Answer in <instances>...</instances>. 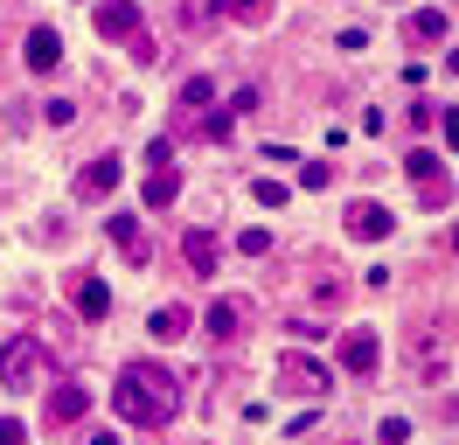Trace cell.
Listing matches in <instances>:
<instances>
[{"label":"cell","instance_id":"obj_1","mask_svg":"<svg viewBox=\"0 0 459 445\" xmlns=\"http://www.w3.org/2000/svg\"><path fill=\"white\" fill-rule=\"evenodd\" d=\"M112 411L126 417V424L160 432V424H174V411H181V383H174L160 362H126L118 383H112Z\"/></svg>","mask_w":459,"mask_h":445},{"label":"cell","instance_id":"obj_2","mask_svg":"<svg viewBox=\"0 0 459 445\" xmlns=\"http://www.w3.org/2000/svg\"><path fill=\"white\" fill-rule=\"evenodd\" d=\"M42 369H49L42 334H7V341H0V389H35Z\"/></svg>","mask_w":459,"mask_h":445},{"label":"cell","instance_id":"obj_3","mask_svg":"<svg viewBox=\"0 0 459 445\" xmlns=\"http://www.w3.org/2000/svg\"><path fill=\"white\" fill-rule=\"evenodd\" d=\"M98 35H105V42H126V49H133V42L146 35L140 0H105V7H98Z\"/></svg>","mask_w":459,"mask_h":445},{"label":"cell","instance_id":"obj_4","mask_svg":"<svg viewBox=\"0 0 459 445\" xmlns=\"http://www.w3.org/2000/svg\"><path fill=\"white\" fill-rule=\"evenodd\" d=\"M390 230H397L390 202H355V209H348V237H355V244H383Z\"/></svg>","mask_w":459,"mask_h":445},{"label":"cell","instance_id":"obj_5","mask_svg":"<svg viewBox=\"0 0 459 445\" xmlns=\"http://www.w3.org/2000/svg\"><path fill=\"white\" fill-rule=\"evenodd\" d=\"M376 362H383V341H376L369 327L342 334V369H348V376H376Z\"/></svg>","mask_w":459,"mask_h":445},{"label":"cell","instance_id":"obj_6","mask_svg":"<svg viewBox=\"0 0 459 445\" xmlns=\"http://www.w3.org/2000/svg\"><path fill=\"white\" fill-rule=\"evenodd\" d=\"M84 411H91V383H77V376H63V383L49 389V424H77Z\"/></svg>","mask_w":459,"mask_h":445},{"label":"cell","instance_id":"obj_7","mask_svg":"<svg viewBox=\"0 0 459 445\" xmlns=\"http://www.w3.org/2000/svg\"><path fill=\"white\" fill-rule=\"evenodd\" d=\"M403 174H411V181L425 188V202H446V161H438L431 146H418V153L403 161Z\"/></svg>","mask_w":459,"mask_h":445},{"label":"cell","instance_id":"obj_8","mask_svg":"<svg viewBox=\"0 0 459 445\" xmlns=\"http://www.w3.org/2000/svg\"><path fill=\"white\" fill-rule=\"evenodd\" d=\"M118 174H126V167H118V153H98V161L77 167V195H91V202H98V195L118 188Z\"/></svg>","mask_w":459,"mask_h":445},{"label":"cell","instance_id":"obj_9","mask_svg":"<svg viewBox=\"0 0 459 445\" xmlns=\"http://www.w3.org/2000/svg\"><path fill=\"white\" fill-rule=\"evenodd\" d=\"M181 257H188V272H195V278H216V265H223V244H216L209 230H188V237H181Z\"/></svg>","mask_w":459,"mask_h":445},{"label":"cell","instance_id":"obj_10","mask_svg":"<svg viewBox=\"0 0 459 445\" xmlns=\"http://www.w3.org/2000/svg\"><path fill=\"white\" fill-rule=\"evenodd\" d=\"M70 300H77V313H84V320H105V313H112V285H105V278H91V272H77Z\"/></svg>","mask_w":459,"mask_h":445},{"label":"cell","instance_id":"obj_11","mask_svg":"<svg viewBox=\"0 0 459 445\" xmlns=\"http://www.w3.org/2000/svg\"><path fill=\"white\" fill-rule=\"evenodd\" d=\"M22 63H29V70H56V63H63V35H56V28H29Z\"/></svg>","mask_w":459,"mask_h":445},{"label":"cell","instance_id":"obj_12","mask_svg":"<svg viewBox=\"0 0 459 445\" xmlns=\"http://www.w3.org/2000/svg\"><path fill=\"white\" fill-rule=\"evenodd\" d=\"M202 327L216 334V341H237V334H244V300H209Z\"/></svg>","mask_w":459,"mask_h":445},{"label":"cell","instance_id":"obj_13","mask_svg":"<svg viewBox=\"0 0 459 445\" xmlns=\"http://www.w3.org/2000/svg\"><path fill=\"white\" fill-rule=\"evenodd\" d=\"M146 334H153V341H181V334H188V306H153V313H146Z\"/></svg>","mask_w":459,"mask_h":445},{"label":"cell","instance_id":"obj_14","mask_svg":"<svg viewBox=\"0 0 459 445\" xmlns=\"http://www.w3.org/2000/svg\"><path fill=\"white\" fill-rule=\"evenodd\" d=\"M105 230H112V237H118V250H126L133 265H146V237H140V216H133V209H118V216L105 222Z\"/></svg>","mask_w":459,"mask_h":445},{"label":"cell","instance_id":"obj_15","mask_svg":"<svg viewBox=\"0 0 459 445\" xmlns=\"http://www.w3.org/2000/svg\"><path fill=\"white\" fill-rule=\"evenodd\" d=\"M279 376H286V383H307V397H320V389H327V369H314V362H299V355L279 362Z\"/></svg>","mask_w":459,"mask_h":445},{"label":"cell","instance_id":"obj_16","mask_svg":"<svg viewBox=\"0 0 459 445\" xmlns=\"http://www.w3.org/2000/svg\"><path fill=\"white\" fill-rule=\"evenodd\" d=\"M411 35H418V42H446V35H453L446 7H425V14H411Z\"/></svg>","mask_w":459,"mask_h":445},{"label":"cell","instance_id":"obj_17","mask_svg":"<svg viewBox=\"0 0 459 445\" xmlns=\"http://www.w3.org/2000/svg\"><path fill=\"white\" fill-rule=\"evenodd\" d=\"M209 98H216V77H188V83H181V105H188V111L209 105Z\"/></svg>","mask_w":459,"mask_h":445},{"label":"cell","instance_id":"obj_18","mask_svg":"<svg viewBox=\"0 0 459 445\" xmlns=\"http://www.w3.org/2000/svg\"><path fill=\"white\" fill-rule=\"evenodd\" d=\"M327 181H334V167H327V161H307V167H299V188H307V195H320Z\"/></svg>","mask_w":459,"mask_h":445},{"label":"cell","instance_id":"obj_19","mask_svg":"<svg viewBox=\"0 0 459 445\" xmlns=\"http://www.w3.org/2000/svg\"><path fill=\"white\" fill-rule=\"evenodd\" d=\"M237 250H244V257H264V250H272V230H264V222H251V230L237 237Z\"/></svg>","mask_w":459,"mask_h":445},{"label":"cell","instance_id":"obj_20","mask_svg":"<svg viewBox=\"0 0 459 445\" xmlns=\"http://www.w3.org/2000/svg\"><path fill=\"white\" fill-rule=\"evenodd\" d=\"M251 195H258L264 209H279V202H286V181H272V174H264V181H251Z\"/></svg>","mask_w":459,"mask_h":445},{"label":"cell","instance_id":"obj_21","mask_svg":"<svg viewBox=\"0 0 459 445\" xmlns=\"http://www.w3.org/2000/svg\"><path fill=\"white\" fill-rule=\"evenodd\" d=\"M230 126H237V118H230V111H216V118H202L195 133H202V139H216V146H223V139H230Z\"/></svg>","mask_w":459,"mask_h":445},{"label":"cell","instance_id":"obj_22","mask_svg":"<svg viewBox=\"0 0 459 445\" xmlns=\"http://www.w3.org/2000/svg\"><path fill=\"white\" fill-rule=\"evenodd\" d=\"M230 14H237V22H264V14H272V0H230Z\"/></svg>","mask_w":459,"mask_h":445},{"label":"cell","instance_id":"obj_23","mask_svg":"<svg viewBox=\"0 0 459 445\" xmlns=\"http://www.w3.org/2000/svg\"><path fill=\"white\" fill-rule=\"evenodd\" d=\"M42 118H49V126H70V118H77V105H70V98H49V105H42Z\"/></svg>","mask_w":459,"mask_h":445},{"label":"cell","instance_id":"obj_24","mask_svg":"<svg viewBox=\"0 0 459 445\" xmlns=\"http://www.w3.org/2000/svg\"><path fill=\"white\" fill-rule=\"evenodd\" d=\"M0 445H29V424L22 417H0Z\"/></svg>","mask_w":459,"mask_h":445},{"label":"cell","instance_id":"obj_25","mask_svg":"<svg viewBox=\"0 0 459 445\" xmlns=\"http://www.w3.org/2000/svg\"><path fill=\"white\" fill-rule=\"evenodd\" d=\"M411 126H418V133H431V126H438V105H425V98H418V105H411Z\"/></svg>","mask_w":459,"mask_h":445},{"label":"cell","instance_id":"obj_26","mask_svg":"<svg viewBox=\"0 0 459 445\" xmlns=\"http://www.w3.org/2000/svg\"><path fill=\"white\" fill-rule=\"evenodd\" d=\"M84 445H118V432H91V439Z\"/></svg>","mask_w":459,"mask_h":445}]
</instances>
